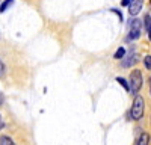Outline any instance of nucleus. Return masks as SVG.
<instances>
[{
	"label": "nucleus",
	"instance_id": "1",
	"mask_svg": "<svg viewBox=\"0 0 151 145\" xmlns=\"http://www.w3.org/2000/svg\"><path fill=\"white\" fill-rule=\"evenodd\" d=\"M144 111H145V101L141 95H134V100H133V106H132V111L130 115L134 121H139L144 116Z\"/></svg>",
	"mask_w": 151,
	"mask_h": 145
},
{
	"label": "nucleus",
	"instance_id": "2",
	"mask_svg": "<svg viewBox=\"0 0 151 145\" xmlns=\"http://www.w3.org/2000/svg\"><path fill=\"white\" fill-rule=\"evenodd\" d=\"M142 83H144V79H142V72L139 70H133L132 74H130V85H129V92H132L133 95H136L139 92V89L142 88Z\"/></svg>",
	"mask_w": 151,
	"mask_h": 145
},
{
	"label": "nucleus",
	"instance_id": "3",
	"mask_svg": "<svg viewBox=\"0 0 151 145\" xmlns=\"http://www.w3.org/2000/svg\"><path fill=\"white\" fill-rule=\"evenodd\" d=\"M141 30H142V21L137 20V18H134V20L130 23V32H129L127 39H125V41L130 42V41H134V39H139Z\"/></svg>",
	"mask_w": 151,
	"mask_h": 145
},
{
	"label": "nucleus",
	"instance_id": "4",
	"mask_svg": "<svg viewBox=\"0 0 151 145\" xmlns=\"http://www.w3.org/2000/svg\"><path fill=\"white\" fill-rule=\"evenodd\" d=\"M142 5H144V0H130L129 14L130 15H137L142 11Z\"/></svg>",
	"mask_w": 151,
	"mask_h": 145
},
{
	"label": "nucleus",
	"instance_id": "5",
	"mask_svg": "<svg viewBox=\"0 0 151 145\" xmlns=\"http://www.w3.org/2000/svg\"><path fill=\"white\" fill-rule=\"evenodd\" d=\"M137 62V55L134 53V52H130V55L125 57L124 60H122V64H121V67L122 68H129V67H132V65H134Z\"/></svg>",
	"mask_w": 151,
	"mask_h": 145
},
{
	"label": "nucleus",
	"instance_id": "6",
	"mask_svg": "<svg viewBox=\"0 0 151 145\" xmlns=\"http://www.w3.org/2000/svg\"><path fill=\"white\" fill-rule=\"evenodd\" d=\"M148 144H150V135H148V133H142L141 138L137 139L136 145H148Z\"/></svg>",
	"mask_w": 151,
	"mask_h": 145
},
{
	"label": "nucleus",
	"instance_id": "7",
	"mask_svg": "<svg viewBox=\"0 0 151 145\" xmlns=\"http://www.w3.org/2000/svg\"><path fill=\"white\" fill-rule=\"evenodd\" d=\"M0 145H15V144L9 136H2L0 138Z\"/></svg>",
	"mask_w": 151,
	"mask_h": 145
},
{
	"label": "nucleus",
	"instance_id": "8",
	"mask_svg": "<svg viewBox=\"0 0 151 145\" xmlns=\"http://www.w3.org/2000/svg\"><path fill=\"white\" fill-rule=\"evenodd\" d=\"M12 5H14V0H6V2H3V5H0V12H5Z\"/></svg>",
	"mask_w": 151,
	"mask_h": 145
},
{
	"label": "nucleus",
	"instance_id": "9",
	"mask_svg": "<svg viewBox=\"0 0 151 145\" xmlns=\"http://www.w3.org/2000/svg\"><path fill=\"white\" fill-rule=\"evenodd\" d=\"M116 82H118V83H121V85H122V88L129 92V89H130V88H129V83H127V80L122 79V77H116Z\"/></svg>",
	"mask_w": 151,
	"mask_h": 145
},
{
	"label": "nucleus",
	"instance_id": "10",
	"mask_svg": "<svg viewBox=\"0 0 151 145\" xmlns=\"http://www.w3.org/2000/svg\"><path fill=\"white\" fill-rule=\"evenodd\" d=\"M124 55H125V50H124V48L121 47V48H118V50H116V53L113 55V57H115V59H121Z\"/></svg>",
	"mask_w": 151,
	"mask_h": 145
},
{
	"label": "nucleus",
	"instance_id": "11",
	"mask_svg": "<svg viewBox=\"0 0 151 145\" xmlns=\"http://www.w3.org/2000/svg\"><path fill=\"white\" fill-rule=\"evenodd\" d=\"M144 64H145V68L147 70H151V56H147L144 59Z\"/></svg>",
	"mask_w": 151,
	"mask_h": 145
},
{
	"label": "nucleus",
	"instance_id": "12",
	"mask_svg": "<svg viewBox=\"0 0 151 145\" xmlns=\"http://www.w3.org/2000/svg\"><path fill=\"white\" fill-rule=\"evenodd\" d=\"M150 24H151V17H150V15H145V20H144V26H145V29L150 27Z\"/></svg>",
	"mask_w": 151,
	"mask_h": 145
},
{
	"label": "nucleus",
	"instance_id": "13",
	"mask_svg": "<svg viewBox=\"0 0 151 145\" xmlns=\"http://www.w3.org/2000/svg\"><path fill=\"white\" fill-rule=\"evenodd\" d=\"M3 74H5V65L2 62V59H0V77H3Z\"/></svg>",
	"mask_w": 151,
	"mask_h": 145
},
{
	"label": "nucleus",
	"instance_id": "14",
	"mask_svg": "<svg viewBox=\"0 0 151 145\" xmlns=\"http://www.w3.org/2000/svg\"><path fill=\"white\" fill-rule=\"evenodd\" d=\"M121 5H122V6H129V5H130V0H122Z\"/></svg>",
	"mask_w": 151,
	"mask_h": 145
},
{
	"label": "nucleus",
	"instance_id": "15",
	"mask_svg": "<svg viewBox=\"0 0 151 145\" xmlns=\"http://www.w3.org/2000/svg\"><path fill=\"white\" fill-rule=\"evenodd\" d=\"M147 30H148V38H150V41H151V24H150V27H148Z\"/></svg>",
	"mask_w": 151,
	"mask_h": 145
},
{
	"label": "nucleus",
	"instance_id": "16",
	"mask_svg": "<svg viewBox=\"0 0 151 145\" xmlns=\"http://www.w3.org/2000/svg\"><path fill=\"white\" fill-rule=\"evenodd\" d=\"M5 127V124H3V121H2V116H0V130H2Z\"/></svg>",
	"mask_w": 151,
	"mask_h": 145
},
{
	"label": "nucleus",
	"instance_id": "17",
	"mask_svg": "<svg viewBox=\"0 0 151 145\" xmlns=\"http://www.w3.org/2000/svg\"><path fill=\"white\" fill-rule=\"evenodd\" d=\"M0 104H3V95L0 94Z\"/></svg>",
	"mask_w": 151,
	"mask_h": 145
},
{
	"label": "nucleus",
	"instance_id": "18",
	"mask_svg": "<svg viewBox=\"0 0 151 145\" xmlns=\"http://www.w3.org/2000/svg\"><path fill=\"white\" fill-rule=\"evenodd\" d=\"M150 3H151V0H150Z\"/></svg>",
	"mask_w": 151,
	"mask_h": 145
}]
</instances>
